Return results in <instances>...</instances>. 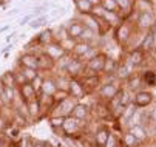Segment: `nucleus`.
Here are the masks:
<instances>
[{
	"label": "nucleus",
	"mask_w": 156,
	"mask_h": 147,
	"mask_svg": "<svg viewBox=\"0 0 156 147\" xmlns=\"http://www.w3.org/2000/svg\"><path fill=\"white\" fill-rule=\"evenodd\" d=\"M136 33H138L136 25L133 23V22H130L128 19L122 20V22L116 27V30H115V36H116L118 44H121V45H124V47L133 39V36H135Z\"/></svg>",
	"instance_id": "f257e3e1"
},
{
	"label": "nucleus",
	"mask_w": 156,
	"mask_h": 147,
	"mask_svg": "<svg viewBox=\"0 0 156 147\" xmlns=\"http://www.w3.org/2000/svg\"><path fill=\"white\" fill-rule=\"evenodd\" d=\"M105 60H107V53L99 51L98 54H94L90 60L85 62V70L82 76H96L101 74L105 65Z\"/></svg>",
	"instance_id": "f03ea898"
},
{
	"label": "nucleus",
	"mask_w": 156,
	"mask_h": 147,
	"mask_svg": "<svg viewBox=\"0 0 156 147\" xmlns=\"http://www.w3.org/2000/svg\"><path fill=\"white\" fill-rule=\"evenodd\" d=\"M115 76L111 77L108 82H102V85L99 87L98 90V95H99V101H104V102H108L113 98H116L121 91V85H119V81H113Z\"/></svg>",
	"instance_id": "7ed1b4c3"
},
{
	"label": "nucleus",
	"mask_w": 156,
	"mask_h": 147,
	"mask_svg": "<svg viewBox=\"0 0 156 147\" xmlns=\"http://www.w3.org/2000/svg\"><path fill=\"white\" fill-rule=\"evenodd\" d=\"M87 122H80L71 116H66L63 119V124L60 127V132H62V136H66V138H76L79 136V133L83 132V125Z\"/></svg>",
	"instance_id": "20e7f679"
},
{
	"label": "nucleus",
	"mask_w": 156,
	"mask_h": 147,
	"mask_svg": "<svg viewBox=\"0 0 156 147\" xmlns=\"http://www.w3.org/2000/svg\"><path fill=\"white\" fill-rule=\"evenodd\" d=\"M76 104H77V101L73 99L71 96H68L66 99H63L60 102H56L48 116H62V118H66V116L71 115V110L74 109Z\"/></svg>",
	"instance_id": "39448f33"
},
{
	"label": "nucleus",
	"mask_w": 156,
	"mask_h": 147,
	"mask_svg": "<svg viewBox=\"0 0 156 147\" xmlns=\"http://www.w3.org/2000/svg\"><path fill=\"white\" fill-rule=\"evenodd\" d=\"M154 23H156V16H154V13H139L136 22H135L138 31H142V33L151 30Z\"/></svg>",
	"instance_id": "423d86ee"
},
{
	"label": "nucleus",
	"mask_w": 156,
	"mask_h": 147,
	"mask_svg": "<svg viewBox=\"0 0 156 147\" xmlns=\"http://www.w3.org/2000/svg\"><path fill=\"white\" fill-rule=\"evenodd\" d=\"M83 70H85V62L77 59V57H73L70 60V64L66 65L65 68V74L66 76H70L71 79H80L82 74H83Z\"/></svg>",
	"instance_id": "0eeeda50"
},
{
	"label": "nucleus",
	"mask_w": 156,
	"mask_h": 147,
	"mask_svg": "<svg viewBox=\"0 0 156 147\" xmlns=\"http://www.w3.org/2000/svg\"><path fill=\"white\" fill-rule=\"evenodd\" d=\"M153 95L148 91V90H139L135 93V96H133V106H135L136 109H147L150 107L153 104Z\"/></svg>",
	"instance_id": "6e6552de"
},
{
	"label": "nucleus",
	"mask_w": 156,
	"mask_h": 147,
	"mask_svg": "<svg viewBox=\"0 0 156 147\" xmlns=\"http://www.w3.org/2000/svg\"><path fill=\"white\" fill-rule=\"evenodd\" d=\"M70 116L80 121V122H88V119H90V116H91V109H90V106H87V104H83V102H77L74 106V109L71 110Z\"/></svg>",
	"instance_id": "1a4fd4ad"
},
{
	"label": "nucleus",
	"mask_w": 156,
	"mask_h": 147,
	"mask_svg": "<svg viewBox=\"0 0 156 147\" xmlns=\"http://www.w3.org/2000/svg\"><path fill=\"white\" fill-rule=\"evenodd\" d=\"M80 82H82V85H83L87 95H91L93 91L99 90V87L102 85V77H101V74H96V76H82Z\"/></svg>",
	"instance_id": "9d476101"
},
{
	"label": "nucleus",
	"mask_w": 156,
	"mask_h": 147,
	"mask_svg": "<svg viewBox=\"0 0 156 147\" xmlns=\"http://www.w3.org/2000/svg\"><path fill=\"white\" fill-rule=\"evenodd\" d=\"M133 73H135V67H133L127 59L118 62V68H116V73H115V77L121 82V81H127Z\"/></svg>",
	"instance_id": "9b49d317"
},
{
	"label": "nucleus",
	"mask_w": 156,
	"mask_h": 147,
	"mask_svg": "<svg viewBox=\"0 0 156 147\" xmlns=\"http://www.w3.org/2000/svg\"><path fill=\"white\" fill-rule=\"evenodd\" d=\"M65 30H66V33H68V37H71L74 40H79L82 31L85 30V25H83V22L80 19H73L65 25Z\"/></svg>",
	"instance_id": "f8f14e48"
},
{
	"label": "nucleus",
	"mask_w": 156,
	"mask_h": 147,
	"mask_svg": "<svg viewBox=\"0 0 156 147\" xmlns=\"http://www.w3.org/2000/svg\"><path fill=\"white\" fill-rule=\"evenodd\" d=\"M110 135H111V130L108 127H105V125L98 127L93 133V145L94 147H105L107 142H108Z\"/></svg>",
	"instance_id": "ddd939ff"
},
{
	"label": "nucleus",
	"mask_w": 156,
	"mask_h": 147,
	"mask_svg": "<svg viewBox=\"0 0 156 147\" xmlns=\"http://www.w3.org/2000/svg\"><path fill=\"white\" fill-rule=\"evenodd\" d=\"M37 64H39V71L43 73V71H47V73H51L56 70V62L48 56L45 54L42 50L37 53Z\"/></svg>",
	"instance_id": "4468645a"
},
{
	"label": "nucleus",
	"mask_w": 156,
	"mask_h": 147,
	"mask_svg": "<svg viewBox=\"0 0 156 147\" xmlns=\"http://www.w3.org/2000/svg\"><path fill=\"white\" fill-rule=\"evenodd\" d=\"M68 95H70L73 99H76L77 102H80L83 98L88 96L87 91H85V88H83V85H82V82H80V79H71V81H70Z\"/></svg>",
	"instance_id": "2eb2a0df"
},
{
	"label": "nucleus",
	"mask_w": 156,
	"mask_h": 147,
	"mask_svg": "<svg viewBox=\"0 0 156 147\" xmlns=\"http://www.w3.org/2000/svg\"><path fill=\"white\" fill-rule=\"evenodd\" d=\"M125 59H127L135 68H138V67H141V65L145 64V60H147V53H144L141 48H133V50L128 51V54H127Z\"/></svg>",
	"instance_id": "dca6fc26"
},
{
	"label": "nucleus",
	"mask_w": 156,
	"mask_h": 147,
	"mask_svg": "<svg viewBox=\"0 0 156 147\" xmlns=\"http://www.w3.org/2000/svg\"><path fill=\"white\" fill-rule=\"evenodd\" d=\"M42 51L45 53V54H48L54 62H57L60 57H63L66 54L65 50L60 47V44H59V42H56V40H53L51 44H48V45H45V47L42 48Z\"/></svg>",
	"instance_id": "f3484780"
},
{
	"label": "nucleus",
	"mask_w": 156,
	"mask_h": 147,
	"mask_svg": "<svg viewBox=\"0 0 156 147\" xmlns=\"http://www.w3.org/2000/svg\"><path fill=\"white\" fill-rule=\"evenodd\" d=\"M19 67H23V68H34L39 70V64H37V53H23L19 56V62H17Z\"/></svg>",
	"instance_id": "a211bd4d"
},
{
	"label": "nucleus",
	"mask_w": 156,
	"mask_h": 147,
	"mask_svg": "<svg viewBox=\"0 0 156 147\" xmlns=\"http://www.w3.org/2000/svg\"><path fill=\"white\" fill-rule=\"evenodd\" d=\"M17 95L20 96V101L25 102V104L30 102V101H33V99H37V96H39L30 82L28 84H23V85H20V87H17Z\"/></svg>",
	"instance_id": "6ab92c4d"
},
{
	"label": "nucleus",
	"mask_w": 156,
	"mask_h": 147,
	"mask_svg": "<svg viewBox=\"0 0 156 147\" xmlns=\"http://www.w3.org/2000/svg\"><path fill=\"white\" fill-rule=\"evenodd\" d=\"M93 47H94V45H90V44H87V42L77 40L76 44H74V47H73V50H71V53H70V54H71L73 57H77V59H80V60H82Z\"/></svg>",
	"instance_id": "aec40b11"
},
{
	"label": "nucleus",
	"mask_w": 156,
	"mask_h": 147,
	"mask_svg": "<svg viewBox=\"0 0 156 147\" xmlns=\"http://www.w3.org/2000/svg\"><path fill=\"white\" fill-rule=\"evenodd\" d=\"M57 91V87H56V81H54V76H43V82H42V88H40V93L39 95H47V96H53L54 93Z\"/></svg>",
	"instance_id": "412c9836"
},
{
	"label": "nucleus",
	"mask_w": 156,
	"mask_h": 147,
	"mask_svg": "<svg viewBox=\"0 0 156 147\" xmlns=\"http://www.w3.org/2000/svg\"><path fill=\"white\" fill-rule=\"evenodd\" d=\"M135 2L136 0H116L118 8H119V14L124 20L128 19V16L135 11Z\"/></svg>",
	"instance_id": "4be33fe9"
},
{
	"label": "nucleus",
	"mask_w": 156,
	"mask_h": 147,
	"mask_svg": "<svg viewBox=\"0 0 156 147\" xmlns=\"http://www.w3.org/2000/svg\"><path fill=\"white\" fill-rule=\"evenodd\" d=\"M133 136H135L138 141H141L142 144H145V141L148 139V133H147V129L145 125H141V124H133L130 125V127L127 129Z\"/></svg>",
	"instance_id": "5701e85b"
},
{
	"label": "nucleus",
	"mask_w": 156,
	"mask_h": 147,
	"mask_svg": "<svg viewBox=\"0 0 156 147\" xmlns=\"http://www.w3.org/2000/svg\"><path fill=\"white\" fill-rule=\"evenodd\" d=\"M25 106H27L30 119H40V118H43V115H42V107H40L39 99H33V101L27 102Z\"/></svg>",
	"instance_id": "b1692460"
},
{
	"label": "nucleus",
	"mask_w": 156,
	"mask_h": 147,
	"mask_svg": "<svg viewBox=\"0 0 156 147\" xmlns=\"http://www.w3.org/2000/svg\"><path fill=\"white\" fill-rule=\"evenodd\" d=\"M141 144H142L141 141H138L128 130H125V132L122 133V136L119 138L118 147H139Z\"/></svg>",
	"instance_id": "393cba45"
},
{
	"label": "nucleus",
	"mask_w": 156,
	"mask_h": 147,
	"mask_svg": "<svg viewBox=\"0 0 156 147\" xmlns=\"http://www.w3.org/2000/svg\"><path fill=\"white\" fill-rule=\"evenodd\" d=\"M125 82H127V87H125V88H127V90H130L131 93H136V91H139V90H141V87H142L141 74H139V73H136V71L133 73V74H131V76H130V77L125 81Z\"/></svg>",
	"instance_id": "a878e982"
},
{
	"label": "nucleus",
	"mask_w": 156,
	"mask_h": 147,
	"mask_svg": "<svg viewBox=\"0 0 156 147\" xmlns=\"http://www.w3.org/2000/svg\"><path fill=\"white\" fill-rule=\"evenodd\" d=\"M54 81H56V87H57V90H60V91H66V93H68V88H70V81H71V77H70V76H66L65 73H60V74L54 76Z\"/></svg>",
	"instance_id": "bb28decb"
},
{
	"label": "nucleus",
	"mask_w": 156,
	"mask_h": 147,
	"mask_svg": "<svg viewBox=\"0 0 156 147\" xmlns=\"http://www.w3.org/2000/svg\"><path fill=\"white\" fill-rule=\"evenodd\" d=\"M141 74V81H142V85H145V87H156V71H153V70H145V71H142V73H139Z\"/></svg>",
	"instance_id": "cd10ccee"
},
{
	"label": "nucleus",
	"mask_w": 156,
	"mask_h": 147,
	"mask_svg": "<svg viewBox=\"0 0 156 147\" xmlns=\"http://www.w3.org/2000/svg\"><path fill=\"white\" fill-rule=\"evenodd\" d=\"M139 48L144 51V53H151L153 50H154V44H153V36H151V31L148 30V31H145V36L142 37V40H141V45H139Z\"/></svg>",
	"instance_id": "c85d7f7f"
},
{
	"label": "nucleus",
	"mask_w": 156,
	"mask_h": 147,
	"mask_svg": "<svg viewBox=\"0 0 156 147\" xmlns=\"http://www.w3.org/2000/svg\"><path fill=\"white\" fill-rule=\"evenodd\" d=\"M54 40V37H53V30H45V31H42L37 37H36V44L37 45H40L42 48L45 47V45H48V44H51V42Z\"/></svg>",
	"instance_id": "c756f323"
},
{
	"label": "nucleus",
	"mask_w": 156,
	"mask_h": 147,
	"mask_svg": "<svg viewBox=\"0 0 156 147\" xmlns=\"http://www.w3.org/2000/svg\"><path fill=\"white\" fill-rule=\"evenodd\" d=\"M0 87L17 88L16 87V79H14V71H5L2 76H0Z\"/></svg>",
	"instance_id": "7c9ffc66"
},
{
	"label": "nucleus",
	"mask_w": 156,
	"mask_h": 147,
	"mask_svg": "<svg viewBox=\"0 0 156 147\" xmlns=\"http://www.w3.org/2000/svg\"><path fill=\"white\" fill-rule=\"evenodd\" d=\"M94 112H96V115H98L101 119H108V118H111V113H110V110H108V106H107V102H104V101H98V102H96Z\"/></svg>",
	"instance_id": "2f4dec72"
},
{
	"label": "nucleus",
	"mask_w": 156,
	"mask_h": 147,
	"mask_svg": "<svg viewBox=\"0 0 156 147\" xmlns=\"http://www.w3.org/2000/svg\"><path fill=\"white\" fill-rule=\"evenodd\" d=\"M74 5H76V9L79 11L80 16H85V14H91V9H93V5L88 2V0H74Z\"/></svg>",
	"instance_id": "473e14b6"
},
{
	"label": "nucleus",
	"mask_w": 156,
	"mask_h": 147,
	"mask_svg": "<svg viewBox=\"0 0 156 147\" xmlns=\"http://www.w3.org/2000/svg\"><path fill=\"white\" fill-rule=\"evenodd\" d=\"M116 68H118V60L107 56V60H105V65H104L102 73H104V74H108V76H115Z\"/></svg>",
	"instance_id": "72a5a7b5"
},
{
	"label": "nucleus",
	"mask_w": 156,
	"mask_h": 147,
	"mask_svg": "<svg viewBox=\"0 0 156 147\" xmlns=\"http://www.w3.org/2000/svg\"><path fill=\"white\" fill-rule=\"evenodd\" d=\"M98 37H99V34H98L96 31H93V30H90V28H85V30L82 31L79 40L87 42V44H90V45H94V42H96Z\"/></svg>",
	"instance_id": "f704fd0d"
},
{
	"label": "nucleus",
	"mask_w": 156,
	"mask_h": 147,
	"mask_svg": "<svg viewBox=\"0 0 156 147\" xmlns=\"http://www.w3.org/2000/svg\"><path fill=\"white\" fill-rule=\"evenodd\" d=\"M135 9L139 13H153V3L150 0H136Z\"/></svg>",
	"instance_id": "c9c22d12"
},
{
	"label": "nucleus",
	"mask_w": 156,
	"mask_h": 147,
	"mask_svg": "<svg viewBox=\"0 0 156 147\" xmlns=\"http://www.w3.org/2000/svg\"><path fill=\"white\" fill-rule=\"evenodd\" d=\"M105 11H110V13H119V8H118V3L116 0H101L99 3Z\"/></svg>",
	"instance_id": "e433bc0d"
},
{
	"label": "nucleus",
	"mask_w": 156,
	"mask_h": 147,
	"mask_svg": "<svg viewBox=\"0 0 156 147\" xmlns=\"http://www.w3.org/2000/svg\"><path fill=\"white\" fill-rule=\"evenodd\" d=\"M19 68H20L22 74L25 76V79H27L28 82L34 81V79L40 74V71H39V70H34V68H23V67H19Z\"/></svg>",
	"instance_id": "4c0bfd02"
},
{
	"label": "nucleus",
	"mask_w": 156,
	"mask_h": 147,
	"mask_svg": "<svg viewBox=\"0 0 156 147\" xmlns=\"http://www.w3.org/2000/svg\"><path fill=\"white\" fill-rule=\"evenodd\" d=\"M63 119H65V118H62V116H48L50 125H51V127H53V130H54V132L60 130V127H62V124H63Z\"/></svg>",
	"instance_id": "58836bf2"
},
{
	"label": "nucleus",
	"mask_w": 156,
	"mask_h": 147,
	"mask_svg": "<svg viewBox=\"0 0 156 147\" xmlns=\"http://www.w3.org/2000/svg\"><path fill=\"white\" fill-rule=\"evenodd\" d=\"M76 42H77V40H74V39H71V37H66V39H63L62 42H59V44H60V47L65 50V53H71V50H73V47H74Z\"/></svg>",
	"instance_id": "ea45409f"
},
{
	"label": "nucleus",
	"mask_w": 156,
	"mask_h": 147,
	"mask_svg": "<svg viewBox=\"0 0 156 147\" xmlns=\"http://www.w3.org/2000/svg\"><path fill=\"white\" fill-rule=\"evenodd\" d=\"M47 16H40V17H37V19H33L31 22H30V27L33 28V30H36V28H40L42 25H45L47 23Z\"/></svg>",
	"instance_id": "a19ab883"
},
{
	"label": "nucleus",
	"mask_w": 156,
	"mask_h": 147,
	"mask_svg": "<svg viewBox=\"0 0 156 147\" xmlns=\"http://www.w3.org/2000/svg\"><path fill=\"white\" fill-rule=\"evenodd\" d=\"M14 79H16V87H20V85H23V84H28V81L25 79V76L22 74L20 68H17L14 71Z\"/></svg>",
	"instance_id": "79ce46f5"
},
{
	"label": "nucleus",
	"mask_w": 156,
	"mask_h": 147,
	"mask_svg": "<svg viewBox=\"0 0 156 147\" xmlns=\"http://www.w3.org/2000/svg\"><path fill=\"white\" fill-rule=\"evenodd\" d=\"M43 76H45V74H42V73H40V74H39V76H37V77H36L34 81H31V82H30L31 85H33V88L36 90V93H37V95L40 93V88H42V82H43Z\"/></svg>",
	"instance_id": "37998d69"
},
{
	"label": "nucleus",
	"mask_w": 156,
	"mask_h": 147,
	"mask_svg": "<svg viewBox=\"0 0 156 147\" xmlns=\"http://www.w3.org/2000/svg\"><path fill=\"white\" fill-rule=\"evenodd\" d=\"M118 142H119V138H116L113 133L110 135V138H108V142H107V145L105 147H118Z\"/></svg>",
	"instance_id": "c03bdc74"
},
{
	"label": "nucleus",
	"mask_w": 156,
	"mask_h": 147,
	"mask_svg": "<svg viewBox=\"0 0 156 147\" xmlns=\"http://www.w3.org/2000/svg\"><path fill=\"white\" fill-rule=\"evenodd\" d=\"M147 113H148V121L156 124V104L151 107V110H147Z\"/></svg>",
	"instance_id": "a18cd8bd"
},
{
	"label": "nucleus",
	"mask_w": 156,
	"mask_h": 147,
	"mask_svg": "<svg viewBox=\"0 0 156 147\" xmlns=\"http://www.w3.org/2000/svg\"><path fill=\"white\" fill-rule=\"evenodd\" d=\"M33 17H34V13H31V14H28V16H25L23 19H22V20H20V23H22V25H25V23H28V22H31V20H33Z\"/></svg>",
	"instance_id": "49530a36"
},
{
	"label": "nucleus",
	"mask_w": 156,
	"mask_h": 147,
	"mask_svg": "<svg viewBox=\"0 0 156 147\" xmlns=\"http://www.w3.org/2000/svg\"><path fill=\"white\" fill-rule=\"evenodd\" d=\"M33 147H50V142H45V141H34V142H33Z\"/></svg>",
	"instance_id": "de8ad7c7"
},
{
	"label": "nucleus",
	"mask_w": 156,
	"mask_h": 147,
	"mask_svg": "<svg viewBox=\"0 0 156 147\" xmlns=\"http://www.w3.org/2000/svg\"><path fill=\"white\" fill-rule=\"evenodd\" d=\"M2 107L3 106H2V102H0V116H2Z\"/></svg>",
	"instance_id": "09e8293b"
},
{
	"label": "nucleus",
	"mask_w": 156,
	"mask_h": 147,
	"mask_svg": "<svg viewBox=\"0 0 156 147\" xmlns=\"http://www.w3.org/2000/svg\"><path fill=\"white\" fill-rule=\"evenodd\" d=\"M139 147H147V145H145V144H141V145H139Z\"/></svg>",
	"instance_id": "8fccbe9b"
},
{
	"label": "nucleus",
	"mask_w": 156,
	"mask_h": 147,
	"mask_svg": "<svg viewBox=\"0 0 156 147\" xmlns=\"http://www.w3.org/2000/svg\"><path fill=\"white\" fill-rule=\"evenodd\" d=\"M50 147H53V145H51V144H50Z\"/></svg>",
	"instance_id": "3c124183"
},
{
	"label": "nucleus",
	"mask_w": 156,
	"mask_h": 147,
	"mask_svg": "<svg viewBox=\"0 0 156 147\" xmlns=\"http://www.w3.org/2000/svg\"><path fill=\"white\" fill-rule=\"evenodd\" d=\"M150 2H153V0H150Z\"/></svg>",
	"instance_id": "603ef678"
}]
</instances>
